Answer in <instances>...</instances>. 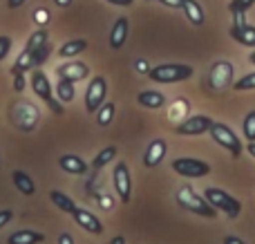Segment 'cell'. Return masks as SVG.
Returning <instances> with one entry per match:
<instances>
[{
    "label": "cell",
    "mask_w": 255,
    "mask_h": 244,
    "mask_svg": "<svg viewBox=\"0 0 255 244\" xmlns=\"http://www.w3.org/2000/svg\"><path fill=\"white\" fill-rule=\"evenodd\" d=\"M208 134L213 137V141H215L217 146H222L224 150H229L231 157H235V159H240V155L244 152V146H242V141H240L238 132H233L226 123H217V121H213Z\"/></svg>",
    "instance_id": "obj_5"
},
{
    "label": "cell",
    "mask_w": 255,
    "mask_h": 244,
    "mask_svg": "<svg viewBox=\"0 0 255 244\" xmlns=\"http://www.w3.org/2000/svg\"><path fill=\"white\" fill-rule=\"evenodd\" d=\"M13 220V211H9V209H4V211H0V229H4L9 222Z\"/></svg>",
    "instance_id": "obj_34"
},
{
    "label": "cell",
    "mask_w": 255,
    "mask_h": 244,
    "mask_svg": "<svg viewBox=\"0 0 255 244\" xmlns=\"http://www.w3.org/2000/svg\"><path fill=\"white\" fill-rule=\"evenodd\" d=\"M242 132L249 141H255V110H251L242 121Z\"/></svg>",
    "instance_id": "obj_29"
},
{
    "label": "cell",
    "mask_w": 255,
    "mask_h": 244,
    "mask_svg": "<svg viewBox=\"0 0 255 244\" xmlns=\"http://www.w3.org/2000/svg\"><path fill=\"white\" fill-rule=\"evenodd\" d=\"M11 76H13V90H16V92H22V90H25V72L11 67Z\"/></svg>",
    "instance_id": "obj_32"
},
{
    "label": "cell",
    "mask_w": 255,
    "mask_h": 244,
    "mask_svg": "<svg viewBox=\"0 0 255 244\" xmlns=\"http://www.w3.org/2000/svg\"><path fill=\"white\" fill-rule=\"evenodd\" d=\"M58 166H61V170H65V173H70V175L88 173V164H85L79 155H61L58 157Z\"/></svg>",
    "instance_id": "obj_15"
},
{
    "label": "cell",
    "mask_w": 255,
    "mask_h": 244,
    "mask_svg": "<svg viewBox=\"0 0 255 244\" xmlns=\"http://www.w3.org/2000/svg\"><path fill=\"white\" fill-rule=\"evenodd\" d=\"M115 103H110V101H106L101 108H99L94 115H97V123L101 125V128H106V125H110L112 123V119H115Z\"/></svg>",
    "instance_id": "obj_26"
},
{
    "label": "cell",
    "mask_w": 255,
    "mask_h": 244,
    "mask_svg": "<svg viewBox=\"0 0 255 244\" xmlns=\"http://www.w3.org/2000/svg\"><path fill=\"white\" fill-rule=\"evenodd\" d=\"M231 38L235 43L244 45V47H253L255 49V27L247 25V22H240V25L231 27Z\"/></svg>",
    "instance_id": "obj_14"
},
{
    "label": "cell",
    "mask_w": 255,
    "mask_h": 244,
    "mask_svg": "<svg viewBox=\"0 0 255 244\" xmlns=\"http://www.w3.org/2000/svg\"><path fill=\"white\" fill-rule=\"evenodd\" d=\"M34 18H36V20H38V25H45V22H47V18H49L47 9H38V11L34 13Z\"/></svg>",
    "instance_id": "obj_36"
},
{
    "label": "cell",
    "mask_w": 255,
    "mask_h": 244,
    "mask_svg": "<svg viewBox=\"0 0 255 244\" xmlns=\"http://www.w3.org/2000/svg\"><path fill=\"white\" fill-rule=\"evenodd\" d=\"M106 97H108V81L103 76H94L88 83V90H85V110L90 115H94L106 103Z\"/></svg>",
    "instance_id": "obj_7"
},
{
    "label": "cell",
    "mask_w": 255,
    "mask_h": 244,
    "mask_svg": "<svg viewBox=\"0 0 255 244\" xmlns=\"http://www.w3.org/2000/svg\"><path fill=\"white\" fill-rule=\"evenodd\" d=\"M249 61H251V63H253V65H255V49H253V52H251V56H249Z\"/></svg>",
    "instance_id": "obj_46"
},
{
    "label": "cell",
    "mask_w": 255,
    "mask_h": 244,
    "mask_svg": "<svg viewBox=\"0 0 255 244\" xmlns=\"http://www.w3.org/2000/svg\"><path fill=\"white\" fill-rule=\"evenodd\" d=\"M154 2H161L163 7H170V9H181L184 0H154Z\"/></svg>",
    "instance_id": "obj_35"
},
{
    "label": "cell",
    "mask_w": 255,
    "mask_h": 244,
    "mask_svg": "<svg viewBox=\"0 0 255 244\" xmlns=\"http://www.w3.org/2000/svg\"><path fill=\"white\" fill-rule=\"evenodd\" d=\"M72 218H74V222L79 224V227L83 229V231L94 233V236L103 233V224H101V220H99L94 213H90L88 209H79V206H76V209L72 211Z\"/></svg>",
    "instance_id": "obj_12"
},
{
    "label": "cell",
    "mask_w": 255,
    "mask_h": 244,
    "mask_svg": "<svg viewBox=\"0 0 255 244\" xmlns=\"http://www.w3.org/2000/svg\"><path fill=\"white\" fill-rule=\"evenodd\" d=\"M172 170L181 177H206L211 173V166L202 159H195V157H179V159H172Z\"/></svg>",
    "instance_id": "obj_6"
},
{
    "label": "cell",
    "mask_w": 255,
    "mask_h": 244,
    "mask_svg": "<svg viewBox=\"0 0 255 244\" xmlns=\"http://www.w3.org/2000/svg\"><path fill=\"white\" fill-rule=\"evenodd\" d=\"M13 67L16 70H20V72H29V70H34V54H31V49H22L20 52V56L16 58V63H13Z\"/></svg>",
    "instance_id": "obj_27"
},
{
    "label": "cell",
    "mask_w": 255,
    "mask_h": 244,
    "mask_svg": "<svg viewBox=\"0 0 255 244\" xmlns=\"http://www.w3.org/2000/svg\"><path fill=\"white\" fill-rule=\"evenodd\" d=\"M136 101H139V106L148 108V110H159V108L166 106V97L159 90H143V92H139Z\"/></svg>",
    "instance_id": "obj_17"
},
{
    "label": "cell",
    "mask_w": 255,
    "mask_h": 244,
    "mask_svg": "<svg viewBox=\"0 0 255 244\" xmlns=\"http://www.w3.org/2000/svg\"><path fill=\"white\" fill-rule=\"evenodd\" d=\"M110 244H126V238L117 236V238H112V242H110Z\"/></svg>",
    "instance_id": "obj_45"
},
{
    "label": "cell",
    "mask_w": 255,
    "mask_h": 244,
    "mask_svg": "<svg viewBox=\"0 0 255 244\" xmlns=\"http://www.w3.org/2000/svg\"><path fill=\"white\" fill-rule=\"evenodd\" d=\"M112 182H115V191L119 195V200L128 204L132 197V177H130V170H128V164L119 161L115 166V173H112Z\"/></svg>",
    "instance_id": "obj_9"
},
{
    "label": "cell",
    "mask_w": 255,
    "mask_h": 244,
    "mask_svg": "<svg viewBox=\"0 0 255 244\" xmlns=\"http://www.w3.org/2000/svg\"><path fill=\"white\" fill-rule=\"evenodd\" d=\"M213 125V119L208 115H195L188 117L186 121H181L177 125V134H184V137H199V134L208 132Z\"/></svg>",
    "instance_id": "obj_10"
},
{
    "label": "cell",
    "mask_w": 255,
    "mask_h": 244,
    "mask_svg": "<svg viewBox=\"0 0 255 244\" xmlns=\"http://www.w3.org/2000/svg\"><path fill=\"white\" fill-rule=\"evenodd\" d=\"M204 197H206V202L213 206V209L222 211V213L229 215L231 220L240 218V213H242V204H240V200H235L233 195H229V193L222 191V188L208 186L206 191H204Z\"/></svg>",
    "instance_id": "obj_4"
},
{
    "label": "cell",
    "mask_w": 255,
    "mask_h": 244,
    "mask_svg": "<svg viewBox=\"0 0 255 244\" xmlns=\"http://www.w3.org/2000/svg\"><path fill=\"white\" fill-rule=\"evenodd\" d=\"M76 97V90H74V83L67 79H61L56 83V99L61 103H72Z\"/></svg>",
    "instance_id": "obj_23"
},
{
    "label": "cell",
    "mask_w": 255,
    "mask_h": 244,
    "mask_svg": "<svg viewBox=\"0 0 255 244\" xmlns=\"http://www.w3.org/2000/svg\"><path fill=\"white\" fill-rule=\"evenodd\" d=\"M247 150H249V152H251V157H253V159H255V141H249Z\"/></svg>",
    "instance_id": "obj_44"
},
{
    "label": "cell",
    "mask_w": 255,
    "mask_h": 244,
    "mask_svg": "<svg viewBox=\"0 0 255 244\" xmlns=\"http://www.w3.org/2000/svg\"><path fill=\"white\" fill-rule=\"evenodd\" d=\"M134 70H136V72H145V74H148V70H150L148 61H143V58H136V63H134Z\"/></svg>",
    "instance_id": "obj_37"
},
{
    "label": "cell",
    "mask_w": 255,
    "mask_h": 244,
    "mask_svg": "<svg viewBox=\"0 0 255 244\" xmlns=\"http://www.w3.org/2000/svg\"><path fill=\"white\" fill-rule=\"evenodd\" d=\"M255 4V0H231V13L235 16V25H240V22H244V13L249 11Z\"/></svg>",
    "instance_id": "obj_25"
},
{
    "label": "cell",
    "mask_w": 255,
    "mask_h": 244,
    "mask_svg": "<svg viewBox=\"0 0 255 244\" xmlns=\"http://www.w3.org/2000/svg\"><path fill=\"white\" fill-rule=\"evenodd\" d=\"M49 200H52V204L56 206L58 211H63V213H70L72 215V211L76 209L74 200H72V197H67L65 193H61V191H52V193H49Z\"/></svg>",
    "instance_id": "obj_22"
},
{
    "label": "cell",
    "mask_w": 255,
    "mask_h": 244,
    "mask_svg": "<svg viewBox=\"0 0 255 244\" xmlns=\"http://www.w3.org/2000/svg\"><path fill=\"white\" fill-rule=\"evenodd\" d=\"M85 49H88V40L74 38V40H67V43L61 45L58 56H61V58H74V56H79L81 52H85Z\"/></svg>",
    "instance_id": "obj_20"
},
{
    "label": "cell",
    "mask_w": 255,
    "mask_h": 244,
    "mask_svg": "<svg viewBox=\"0 0 255 244\" xmlns=\"http://www.w3.org/2000/svg\"><path fill=\"white\" fill-rule=\"evenodd\" d=\"M195 74V70L186 63H161L157 67H150L148 70V79L154 83H181V81H188Z\"/></svg>",
    "instance_id": "obj_2"
},
{
    "label": "cell",
    "mask_w": 255,
    "mask_h": 244,
    "mask_svg": "<svg viewBox=\"0 0 255 244\" xmlns=\"http://www.w3.org/2000/svg\"><path fill=\"white\" fill-rule=\"evenodd\" d=\"M208 81H211V88L222 92L226 88H233V81H235V70L229 61H217L213 63L211 72H208Z\"/></svg>",
    "instance_id": "obj_8"
},
{
    "label": "cell",
    "mask_w": 255,
    "mask_h": 244,
    "mask_svg": "<svg viewBox=\"0 0 255 244\" xmlns=\"http://www.w3.org/2000/svg\"><path fill=\"white\" fill-rule=\"evenodd\" d=\"M56 74H58V79H67L72 83H79V81L90 76V67L83 61H67L63 65H58Z\"/></svg>",
    "instance_id": "obj_11"
},
{
    "label": "cell",
    "mask_w": 255,
    "mask_h": 244,
    "mask_svg": "<svg viewBox=\"0 0 255 244\" xmlns=\"http://www.w3.org/2000/svg\"><path fill=\"white\" fill-rule=\"evenodd\" d=\"M22 2H25V0H7V7L9 9H18Z\"/></svg>",
    "instance_id": "obj_41"
},
{
    "label": "cell",
    "mask_w": 255,
    "mask_h": 244,
    "mask_svg": "<svg viewBox=\"0 0 255 244\" xmlns=\"http://www.w3.org/2000/svg\"><path fill=\"white\" fill-rule=\"evenodd\" d=\"M233 90H238V92H247V90H255V72L251 74L242 76V79L233 81Z\"/></svg>",
    "instance_id": "obj_30"
},
{
    "label": "cell",
    "mask_w": 255,
    "mask_h": 244,
    "mask_svg": "<svg viewBox=\"0 0 255 244\" xmlns=\"http://www.w3.org/2000/svg\"><path fill=\"white\" fill-rule=\"evenodd\" d=\"M115 157H117V148H115V146L103 148V150H99V155L92 159V168H94V170L106 168L110 161H115Z\"/></svg>",
    "instance_id": "obj_24"
},
{
    "label": "cell",
    "mask_w": 255,
    "mask_h": 244,
    "mask_svg": "<svg viewBox=\"0 0 255 244\" xmlns=\"http://www.w3.org/2000/svg\"><path fill=\"white\" fill-rule=\"evenodd\" d=\"M49 52H52L49 43H45L43 47H38V49H31V54H34V67H40V65H43V63L47 61Z\"/></svg>",
    "instance_id": "obj_31"
},
{
    "label": "cell",
    "mask_w": 255,
    "mask_h": 244,
    "mask_svg": "<svg viewBox=\"0 0 255 244\" xmlns=\"http://www.w3.org/2000/svg\"><path fill=\"white\" fill-rule=\"evenodd\" d=\"M29 85H31V90H34L36 97L43 99V101L47 103V108L54 112V115H56V117L63 115V103L52 94V83H49L47 74H45L43 70H38V67H34V70H31Z\"/></svg>",
    "instance_id": "obj_3"
},
{
    "label": "cell",
    "mask_w": 255,
    "mask_h": 244,
    "mask_svg": "<svg viewBox=\"0 0 255 244\" xmlns=\"http://www.w3.org/2000/svg\"><path fill=\"white\" fill-rule=\"evenodd\" d=\"M222 244H247V242L240 240V238H235V236H226L224 240H222Z\"/></svg>",
    "instance_id": "obj_39"
},
{
    "label": "cell",
    "mask_w": 255,
    "mask_h": 244,
    "mask_svg": "<svg viewBox=\"0 0 255 244\" xmlns=\"http://www.w3.org/2000/svg\"><path fill=\"white\" fill-rule=\"evenodd\" d=\"M54 4H56V7H70L72 0H54Z\"/></svg>",
    "instance_id": "obj_42"
},
{
    "label": "cell",
    "mask_w": 255,
    "mask_h": 244,
    "mask_svg": "<svg viewBox=\"0 0 255 244\" xmlns=\"http://www.w3.org/2000/svg\"><path fill=\"white\" fill-rule=\"evenodd\" d=\"M126 38H128V18L121 16L115 20L112 25V31H110V47L112 49H121L126 45Z\"/></svg>",
    "instance_id": "obj_16"
},
{
    "label": "cell",
    "mask_w": 255,
    "mask_h": 244,
    "mask_svg": "<svg viewBox=\"0 0 255 244\" xmlns=\"http://www.w3.org/2000/svg\"><path fill=\"white\" fill-rule=\"evenodd\" d=\"M9 49H11V38H9V36H0V61L7 58Z\"/></svg>",
    "instance_id": "obj_33"
},
{
    "label": "cell",
    "mask_w": 255,
    "mask_h": 244,
    "mask_svg": "<svg viewBox=\"0 0 255 244\" xmlns=\"http://www.w3.org/2000/svg\"><path fill=\"white\" fill-rule=\"evenodd\" d=\"M11 179H13L16 188L22 193V195H34V193H36V184H34V179H31L29 175L25 173V170H13Z\"/></svg>",
    "instance_id": "obj_21"
},
{
    "label": "cell",
    "mask_w": 255,
    "mask_h": 244,
    "mask_svg": "<svg viewBox=\"0 0 255 244\" xmlns=\"http://www.w3.org/2000/svg\"><path fill=\"white\" fill-rule=\"evenodd\" d=\"M175 200H177V204H179L181 209L190 211V213L199 215V218L215 220V218H217V213H220L217 209H213V206L208 204L206 197H204V195H197V193L193 191V186H181L179 191H177Z\"/></svg>",
    "instance_id": "obj_1"
},
{
    "label": "cell",
    "mask_w": 255,
    "mask_h": 244,
    "mask_svg": "<svg viewBox=\"0 0 255 244\" xmlns=\"http://www.w3.org/2000/svg\"><path fill=\"white\" fill-rule=\"evenodd\" d=\"M45 43H47V29H36L34 34L29 36V40H27L25 47L27 49H38V47H43Z\"/></svg>",
    "instance_id": "obj_28"
},
{
    "label": "cell",
    "mask_w": 255,
    "mask_h": 244,
    "mask_svg": "<svg viewBox=\"0 0 255 244\" xmlns=\"http://www.w3.org/2000/svg\"><path fill=\"white\" fill-rule=\"evenodd\" d=\"M45 242V236L38 231H31V229H20V231L11 233L7 244H40Z\"/></svg>",
    "instance_id": "obj_18"
},
{
    "label": "cell",
    "mask_w": 255,
    "mask_h": 244,
    "mask_svg": "<svg viewBox=\"0 0 255 244\" xmlns=\"http://www.w3.org/2000/svg\"><path fill=\"white\" fill-rule=\"evenodd\" d=\"M99 200H101V206H103V209H110V206H112L110 197H99Z\"/></svg>",
    "instance_id": "obj_43"
},
{
    "label": "cell",
    "mask_w": 255,
    "mask_h": 244,
    "mask_svg": "<svg viewBox=\"0 0 255 244\" xmlns=\"http://www.w3.org/2000/svg\"><path fill=\"white\" fill-rule=\"evenodd\" d=\"M110 4H115V7H130L134 0H108Z\"/></svg>",
    "instance_id": "obj_40"
},
{
    "label": "cell",
    "mask_w": 255,
    "mask_h": 244,
    "mask_svg": "<svg viewBox=\"0 0 255 244\" xmlns=\"http://www.w3.org/2000/svg\"><path fill=\"white\" fill-rule=\"evenodd\" d=\"M166 150H168V143L163 141V139L150 141L148 148H145V155H143V166L145 168H157L163 161V157H166Z\"/></svg>",
    "instance_id": "obj_13"
},
{
    "label": "cell",
    "mask_w": 255,
    "mask_h": 244,
    "mask_svg": "<svg viewBox=\"0 0 255 244\" xmlns=\"http://www.w3.org/2000/svg\"><path fill=\"white\" fill-rule=\"evenodd\" d=\"M58 244H74V238H72L70 233H61V236H58Z\"/></svg>",
    "instance_id": "obj_38"
},
{
    "label": "cell",
    "mask_w": 255,
    "mask_h": 244,
    "mask_svg": "<svg viewBox=\"0 0 255 244\" xmlns=\"http://www.w3.org/2000/svg\"><path fill=\"white\" fill-rule=\"evenodd\" d=\"M181 9L186 11V18L190 20V25H195V27L204 25L206 16H204V7L197 2V0H184V2H181Z\"/></svg>",
    "instance_id": "obj_19"
}]
</instances>
